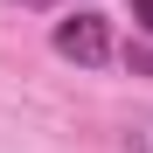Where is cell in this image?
I'll return each mask as SVG.
<instances>
[{
  "label": "cell",
  "instance_id": "6da1fadb",
  "mask_svg": "<svg viewBox=\"0 0 153 153\" xmlns=\"http://www.w3.org/2000/svg\"><path fill=\"white\" fill-rule=\"evenodd\" d=\"M49 49H56L63 63H76V70H105V63L118 56V49H111V21L91 14V7H70V21H56Z\"/></svg>",
  "mask_w": 153,
  "mask_h": 153
},
{
  "label": "cell",
  "instance_id": "7a4b0ae2",
  "mask_svg": "<svg viewBox=\"0 0 153 153\" xmlns=\"http://www.w3.org/2000/svg\"><path fill=\"white\" fill-rule=\"evenodd\" d=\"M125 63H132V76H153V42H132V49H125Z\"/></svg>",
  "mask_w": 153,
  "mask_h": 153
},
{
  "label": "cell",
  "instance_id": "3957f363",
  "mask_svg": "<svg viewBox=\"0 0 153 153\" xmlns=\"http://www.w3.org/2000/svg\"><path fill=\"white\" fill-rule=\"evenodd\" d=\"M125 153H153V118H139L132 132H125Z\"/></svg>",
  "mask_w": 153,
  "mask_h": 153
},
{
  "label": "cell",
  "instance_id": "277c9868",
  "mask_svg": "<svg viewBox=\"0 0 153 153\" xmlns=\"http://www.w3.org/2000/svg\"><path fill=\"white\" fill-rule=\"evenodd\" d=\"M132 21H139V35L153 42V0H132Z\"/></svg>",
  "mask_w": 153,
  "mask_h": 153
},
{
  "label": "cell",
  "instance_id": "5b68a950",
  "mask_svg": "<svg viewBox=\"0 0 153 153\" xmlns=\"http://www.w3.org/2000/svg\"><path fill=\"white\" fill-rule=\"evenodd\" d=\"M21 7H76V0H21Z\"/></svg>",
  "mask_w": 153,
  "mask_h": 153
}]
</instances>
